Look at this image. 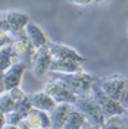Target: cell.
<instances>
[{"mask_svg": "<svg viewBox=\"0 0 128 129\" xmlns=\"http://www.w3.org/2000/svg\"><path fill=\"white\" fill-rule=\"evenodd\" d=\"M87 95L90 97L93 101H96L97 104L100 106V109H102V112H103V116L106 119H109V117H121V116L127 114V110L121 106L119 101L109 98V97L100 89V87L97 85L96 81L93 82V85H91V88H90Z\"/></svg>", "mask_w": 128, "mask_h": 129, "instance_id": "2", "label": "cell"}, {"mask_svg": "<svg viewBox=\"0 0 128 129\" xmlns=\"http://www.w3.org/2000/svg\"><path fill=\"white\" fill-rule=\"evenodd\" d=\"M96 82L109 98L119 101L124 89L128 85V78L121 73H115V75H109V76H102V78L96 79Z\"/></svg>", "mask_w": 128, "mask_h": 129, "instance_id": "4", "label": "cell"}, {"mask_svg": "<svg viewBox=\"0 0 128 129\" xmlns=\"http://www.w3.org/2000/svg\"><path fill=\"white\" fill-rule=\"evenodd\" d=\"M13 110H15V101L9 95L8 91H5L3 94H0V112L3 114H8Z\"/></svg>", "mask_w": 128, "mask_h": 129, "instance_id": "18", "label": "cell"}, {"mask_svg": "<svg viewBox=\"0 0 128 129\" xmlns=\"http://www.w3.org/2000/svg\"><path fill=\"white\" fill-rule=\"evenodd\" d=\"M25 120L28 122V125L32 129H50V120H49V113L40 112L32 109L28 113V116L25 117Z\"/></svg>", "mask_w": 128, "mask_h": 129, "instance_id": "14", "label": "cell"}, {"mask_svg": "<svg viewBox=\"0 0 128 129\" xmlns=\"http://www.w3.org/2000/svg\"><path fill=\"white\" fill-rule=\"evenodd\" d=\"M82 71V66L78 63H72V62H65V60H53L50 63V71L49 72H56V73H77Z\"/></svg>", "mask_w": 128, "mask_h": 129, "instance_id": "15", "label": "cell"}, {"mask_svg": "<svg viewBox=\"0 0 128 129\" xmlns=\"http://www.w3.org/2000/svg\"><path fill=\"white\" fill-rule=\"evenodd\" d=\"M2 129H19L18 126H12V125H5Z\"/></svg>", "mask_w": 128, "mask_h": 129, "instance_id": "30", "label": "cell"}, {"mask_svg": "<svg viewBox=\"0 0 128 129\" xmlns=\"http://www.w3.org/2000/svg\"><path fill=\"white\" fill-rule=\"evenodd\" d=\"M86 123L87 122L84 119V116L72 106L71 112L68 113V116H66V120H65L62 129H81Z\"/></svg>", "mask_w": 128, "mask_h": 129, "instance_id": "16", "label": "cell"}, {"mask_svg": "<svg viewBox=\"0 0 128 129\" xmlns=\"http://www.w3.org/2000/svg\"><path fill=\"white\" fill-rule=\"evenodd\" d=\"M10 37H12V50H13L15 57H19L21 62H24L27 66H30L31 59L35 53V48L28 41L25 32H13V34H10Z\"/></svg>", "mask_w": 128, "mask_h": 129, "instance_id": "5", "label": "cell"}, {"mask_svg": "<svg viewBox=\"0 0 128 129\" xmlns=\"http://www.w3.org/2000/svg\"><path fill=\"white\" fill-rule=\"evenodd\" d=\"M5 18H6V22H8L10 34L24 31V28L31 22L30 16L27 13L18 12V10H5Z\"/></svg>", "mask_w": 128, "mask_h": 129, "instance_id": "11", "label": "cell"}, {"mask_svg": "<svg viewBox=\"0 0 128 129\" xmlns=\"http://www.w3.org/2000/svg\"><path fill=\"white\" fill-rule=\"evenodd\" d=\"M43 91H44L56 104H71V106H74L75 101H77V98H78L75 94H72L71 91H68V89L63 88L62 85H59L56 82H52V81H47V82L44 84Z\"/></svg>", "mask_w": 128, "mask_h": 129, "instance_id": "7", "label": "cell"}, {"mask_svg": "<svg viewBox=\"0 0 128 129\" xmlns=\"http://www.w3.org/2000/svg\"><path fill=\"white\" fill-rule=\"evenodd\" d=\"M8 46H12V37L9 32H5V31H0V50Z\"/></svg>", "mask_w": 128, "mask_h": 129, "instance_id": "22", "label": "cell"}, {"mask_svg": "<svg viewBox=\"0 0 128 129\" xmlns=\"http://www.w3.org/2000/svg\"><path fill=\"white\" fill-rule=\"evenodd\" d=\"M27 69H28V66H27L24 62L16 60L9 69L5 71V72H3L5 91H10V89H13V88H19L21 81H22V76H24V73H25Z\"/></svg>", "mask_w": 128, "mask_h": 129, "instance_id": "9", "label": "cell"}, {"mask_svg": "<svg viewBox=\"0 0 128 129\" xmlns=\"http://www.w3.org/2000/svg\"><path fill=\"white\" fill-rule=\"evenodd\" d=\"M0 31L9 32V26H8V22H6V18H5V12H0Z\"/></svg>", "mask_w": 128, "mask_h": 129, "instance_id": "25", "label": "cell"}, {"mask_svg": "<svg viewBox=\"0 0 128 129\" xmlns=\"http://www.w3.org/2000/svg\"><path fill=\"white\" fill-rule=\"evenodd\" d=\"M102 129H124V125L119 120V117H109L106 119Z\"/></svg>", "mask_w": 128, "mask_h": 129, "instance_id": "20", "label": "cell"}, {"mask_svg": "<svg viewBox=\"0 0 128 129\" xmlns=\"http://www.w3.org/2000/svg\"><path fill=\"white\" fill-rule=\"evenodd\" d=\"M81 129H99V128H96V126H91V125H88V123H86V125H84V126H82Z\"/></svg>", "mask_w": 128, "mask_h": 129, "instance_id": "29", "label": "cell"}, {"mask_svg": "<svg viewBox=\"0 0 128 129\" xmlns=\"http://www.w3.org/2000/svg\"><path fill=\"white\" fill-rule=\"evenodd\" d=\"M119 103H121V106L127 110V113H128V85H127V88L124 89V92H122V95H121V98H119Z\"/></svg>", "mask_w": 128, "mask_h": 129, "instance_id": "24", "label": "cell"}, {"mask_svg": "<svg viewBox=\"0 0 128 129\" xmlns=\"http://www.w3.org/2000/svg\"><path fill=\"white\" fill-rule=\"evenodd\" d=\"M71 104H56L53 110L49 112V120H50V129H62L68 113L71 112Z\"/></svg>", "mask_w": 128, "mask_h": 129, "instance_id": "13", "label": "cell"}, {"mask_svg": "<svg viewBox=\"0 0 128 129\" xmlns=\"http://www.w3.org/2000/svg\"><path fill=\"white\" fill-rule=\"evenodd\" d=\"M74 107L84 116V119L88 125L96 126V128L102 129L106 122V117L103 116V112L100 109V106L97 104L96 101H93L88 95L78 97Z\"/></svg>", "mask_w": 128, "mask_h": 129, "instance_id": "3", "label": "cell"}, {"mask_svg": "<svg viewBox=\"0 0 128 129\" xmlns=\"http://www.w3.org/2000/svg\"><path fill=\"white\" fill-rule=\"evenodd\" d=\"M49 51L53 60H65V62H72L78 64H82L86 62V57H82L77 50L62 43H50Z\"/></svg>", "mask_w": 128, "mask_h": 129, "instance_id": "6", "label": "cell"}, {"mask_svg": "<svg viewBox=\"0 0 128 129\" xmlns=\"http://www.w3.org/2000/svg\"><path fill=\"white\" fill-rule=\"evenodd\" d=\"M50 63H52V56L49 51V46L35 50V53L31 59V63H30L32 75L37 78L47 76L49 71H50Z\"/></svg>", "mask_w": 128, "mask_h": 129, "instance_id": "8", "label": "cell"}, {"mask_svg": "<svg viewBox=\"0 0 128 129\" xmlns=\"http://www.w3.org/2000/svg\"><path fill=\"white\" fill-rule=\"evenodd\" d=\"M13 57H15V54H13L12 46H8V47L0 50V73H3L6 69H9L12 64L15 63Z\"/></svg>", "mask_w": 128, "mask_h": 129, "instance_id": "17", "label": "cell"}, {"mask_svg": "<svg viewBox=\"0 0 128 129\" xmlns=\"http://www.w3.org/2000/svg\"><path fill=\"white\" fill-rule=\"evenodd\" d=\"M32 110V106L30 103V98H28V94L24 97V98H21L19 101H16L15 103V112L19 114V116H22V117H27L28 116V113Z\"/></svg>", "mask_w": 128, "mask_h": 129, "instance_id": "19", "label": "cell"}, {"mask_svg": "<svg viewBox=\"0 0 128 129\" xmlns=\"http://www.w3.org/2000/svg\"><path fill=\"white\" fill-rule=\"evenodd\" d=\"M49 81L56 82L59 85H62L63 88H66L68 91H71L72 94H75L77 97L87 95L93 82L96 81V78L91 73L86 72L84 69L77 73H56V72H49L47 73Z\"/></svg>", "mask_w": 128, "mask_h": 129, "instance_id": "1", "label": "cell"}, {"mask_svg": "<svg viewBox=\"0 0 128 129\" xmlns=\"http://www.w3.org/2000/svg\"><path fill=\"white\" fill-rule=\"evenodd\" d=\"M8 92H9V95L13 98V101H15V103H16V101H19L21 98H24V97L27 95L21 88H13V89H10V91H8Z\"/></svg>", "mask_w": 128, "mask_h": 129, "instance_id": "23", "label": "cell"}, {"mask_svg": "<svg viewBox=\"0 0 128 129\" xmlns=\"http://www.w3.org/2000/svg\"><path fill=\"white\" fill-rule=\"evenodd\" d=\"M28 98H30V103H31L32 109L35 110H40V112H46L49 113L50 110L55 109L56 103L50 98V97L41 89V91H35V92H31L28 94Z\"/></svg>", "mask_w": 128, "mask_h": 129, "instance_id": "12", "label": "cell"}, {"mask_svg": "<svg viewBox=\"0 0 128 129\" xmlns=\"http://www.w3.org/2000/svg\"><path fill=\"white\" fill-rule=\"evenodd\" d=\"M72 5H77V6H88L91 2H88V0H84V2H77V0H74V2H71Z\"/></svg>", "mask_w": 128, "mask_h": 129, "instance_id": "26", "label": "cell"}, {"mask_svg": "<svg viewBox=\"0 0 128 129\" xmlns=\"http://www.w3.org/2000/svg\"><path fill=\"white\" fill-rule=\"evenodd\" d=\"M24 32H25V35H27V38H28V41L32 44V47L35 48V50L47 47L49 44H50V41L46 37V34L43 32V29L35 22H32V21L24 28Z\"/></svg>", "mask_w": 128, "mask_h": 129, "instance_id": "10", "label": "cell"}, {"mask_svg": "<svg viewBox=\"0 0 128 129\" xmlns=\"http://www.w3.org/2000/svg\"><path fill=\"white\" fill-rule=\"evenodd\" d=\"M5 119H6V125L18 126L24 117H22V116H19V114H18V113L13 110V112H10V113H8V114H5Z\"/></svg>", "mask_w": 128, "mask_h": 129, "instance_id": "21", "label": "cell"}, {"mask_svg": "<svg viewBox=\"0 0 128 129\" xmlns=\"http://www.w3.org/2000/svg\"><path fill=\"white\" fill-rule=\"evenodd\" d=\"M5 125H6V119H5V114L0 112V129L3 128Z\"/></svg>", "mask_w": 128, "mask_h": 129, "instance_id": "28", "label": "cell"}, {"mask_svg": "<svg viewBox=\"0 0 128 129\" xmlns=\"http://www.w3.org/2000/svg\"><path fill=\"white\" fill-rule=\"evenodd\" d=\"M5 92V84H3V73H0V94Z\"/></svg>", "mask_w": 128, "mask_h": 129, "instance_id": "27", "label": "cell"}]
</instances>
